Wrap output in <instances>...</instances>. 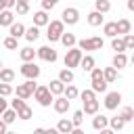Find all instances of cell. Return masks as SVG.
<instances>
[{
	"label": "cell",
	"mask_w": 134,
	"mask_h": 134,
	"mask_svg": "<svg viewBox=\"0 0 134 134\" xmlns=\"http://www.w3.org/2000/svg\"><path fill=\"white\" fill-rule=\"evenodd\" d=\"M82 52L86 50V52H92V50H100L103 46H105V40L100 38V36H90V38H82V40H77V44H75Z\"/></svg>",
	"instance_id": "1"
},
{
	"label": "cell",
	"mask_w": 134,
	"mask_h": 134,
	"mask_svg": "<svg viewBox=\"0 0 134 134\" xmlns=\"http://www.w3.org/2000/svg\"><path fill=\"white\" fill-rule=\"evenodd\" d=\"M90 90L96 94V92H107V82L103 80V69L100 67H94L90 71Z\"/></svg>",
	"instance_id": "2"
},
{
	"label": "cell",
	"mask_w": 134,
	"mask_h": 134,
	"mask_svg": "<svg viewBox=\"0 0 134 134\" xmlns=\"http://www.w3.org/2000/svg\"><path fill=\"white\" fill-rule=\"evenodd\" d=\"M82 57H84V52H82L77 46H73V48H67L63 63H65V67H67V69H71V71H73L75 67H80V61H82Z\"/></svg>",
	"instance_id": "3"
},
{
	"label": "cell",
	"mask_w": 134,
	"mask_h": 134,
	"mask_svg": "<svg viewBox=\"0 0 134 134\" xmlns=\"http://www.w3.org/2000/svg\"><path fill=\"white\" fill-rule=\"evenodd\" d=\"M31 96L38 100V105H40V107H50V105H52V100H54V96L48 92V88H46L44 84H38Z\"/></svg>",
	"instance_id": "4"
},
{
	"label": "cell",
	"mask_w": 134,
	"mask_h": 134,
	"mask_svg": "<svg viewBox=\"0 0 134 134\" xmlns=\"http://www.w3.org/2000/svg\"><path fill=\"white\" fill-rule=\"evenodd\" d=\"M63 31H65V25L61 23V19L50 21V23L46 25V38H48V42H50V44H52V42H59V38L63 36Z\"/></svg>",
	"instance_id": "5"
},
{
	"label": "cell",
	"mask_w": 134,
	"mask_h": 134,
	"mask_svg": "<svg viewBox=\"0 0 134 134\" xmlns=\"http://www.w3.org/2000/svg\"><path fill=\"white\" fill-rule=\"evenodd\" d=\"M36 80H25L23 84H17V98H23V100H27L31 94H34V90H36Z\"/></svg>",
	"instance_id": "6"
},
{
	"label": "cell",
	"mask_w": 134,
	"mask_h": 134,
	"mask_svg": "<svg viewBox=\"0 0 134 134\" xmlns=\"http://www.w3.org/2000/svg\"><path fill=\"white\" fill-rule=\"evenodd\" d=\"M77 21H80V10H77L75 6L63 8V13H61V23H63V25H75Z\"/></svg>",
	"instance_id": "7"
},
{
	"label": "cell",
	"mask_w": 134,
	"mask_h": 134,
	"mask_svg": "<svg viewBox=\"0 0 134 134\" xmlns=\"http://www.w3.org/2000/svg\"><path fill=\"white\" fill-rule=\"evenodd\" d=\"M19 71H21V75H23L25 80H38V77H40V73H42V69H40L34 61H31V63H23Z\"/></svg>",
	"instance_id": "8"
},
{
	"label": "cell",
	"mask_w": 134,
	"mask_h": 134,
	"mask_svg": "<svg viewBox=\"0 0 134 134\" xmlns=\"http://www.w3.org/2000/svg\"><path fill=\"white\" fill-rule=\"evenodd\" d=\"M36 57L42 59V61H46V63H54V61L59 59V54H57V50H54L52 46H40V48L36 50Z\"/></svg>",
	"instance_id": "9"
},
{
	"label": "cell",
	"mask_w": 134,
	"mask_h": 134,
	"mask_svg": "<svg viewBox=\"0 0 134 134\" xmlns=\"http://www.w3.org/2000/svg\"><path fill=\"white\" fill-rule=\"evenodd\" d=\"M103 105H105V109H107V111H115V109L121 105V94H119L117 90H115V92H107V94H105V103H103Z\"/></svg>",
	"instance_id": "10"
},
{
	"label": "cell",
	"mask_w": 134,
	"mask_h": 134,
	"mask_svg": "<svg viewBox=\"0 0 134 134\" xmlns=\"http://www.w3.org/2000/svg\"><path fill=\"white\" fill-rule=\"evenodd\" d=\"M69 105H71V100H67L65 96H54V100H52V109H54L59 115L67 113V111H69Z\"/></svg>",
	"instance_id": "11"
},
{
	"label": "cell",
	"mask_w": 134,
	"mask_h": 134,
	"mask_svg": "<svg viewBox=\"0 0 134 134\" xmlns=\"http://www.w3.org/2000/svg\"><path fill=\"white\" fill-rule=\"evenodd\" d=\"M23 34H25V25H23V23L15 21V23H10V25H8V36H10V38L19 40V38H23Z\"/></svg>",
	"instance_id": "12"
},
{
	"label": "cell",
	"mask_w": 134,
	"mask_h": 134,
	"mask_svg": "<svg viewBox=\"0 0 134 134\" xmlns=\"http://www.w3.org/2000/svg\"><path fill=\"white\" fill-rule=\"evenodd\" d=\"M48 23H50V17H48L46 10L34 13V25H36V27H44V25H48Z\"/></svg>",
	"instance_id": "13"
},
{
	"label": "cell",
	"mask_w": 134,
	"mask_h": 134,
	"mask_svg": "<svg viewBox=\"0 0 134 134\" xmlns=\"http://www.w3.org/2000/svg\"><path fill=\"white\" fill-rule=\"evenodd\" d=\"M115 27H117V36H126V34L132 31L130 19H117V21H115Z\"/></svg>",
	"instance_id": "14"
},
{
	"label": "cell",
	"mask_w": 134,
	"mask_h": 134,
	"mask_svg": "<svg viewBox=\"0 0 134 134\" xmlns=\"http://www.w3.org/2000/svg\"><path fill=\"white\" fill-rule=\"evenodd\" d=\"M109 126V117L107 115H103V113H96L94 117H92V128L98 132V130H103V128H107Z\"/></svg>",
	"instance_id": "15"
},
{
	"label": "cell",
	"mask_w": 134,
	"mask_h": 134,
	"mask_svg": "<svg viewBox=\"0 0 134 134\" xmlns=\"http://www.w3.org/2000/svg\"><path fill=\"white\" fill-rule=\"evenodd\" d=\"M59 42L65 46V48H73L75 44H77V38H75V34H69V31H63V36L59 38Z\"/></svg>",
	"instance_id": "16"
},
{
	"label": "cell",
	"mask_w": 134,
	"mask_h": 134,
	"mask_svg": "<svg viewBox=\"0 0 134 134\" xmlns=\"http://www.w3.org/2000/svg\"><path fill=\"white\" fill-rule=\"evenodd\" d=\"M19 59H21L23 63H31V61L36 59V50H34L31 46H25V48H19Z\"/></svg>",
	"instance_id": "17"
},
{
	"label": "cell",
	"mask_w": 134,
	"mask_h": 134,
	"mask_svg": "<svg viewBox=\"0 0 134 134\" xmlns=\"http://www.w3.org/2000/svg\"><path fill=\"white\" fill-rule=\"evenodd\" d=\"M111 63H113V65H111L113 69H124V67L128 65V57H126V52H115Z\"/></svg>",
	"instance_id": "18"
},
{
	"label": "cell",
	"mask_w": 134,
	"mask_h": 134,
	"mask_svg": "<svg viewBox=\"0 0 134 134\" xmlns=\"http://www.w3.org/2000/svg\"><path fill=\"white\" fill-rule=\"evenodd\" d=\"M46 88H48V92H50L52 96H61V94H63V90H65V84H63V82H59V80H50V84H48Z\"/></svg>",
	"instance_id": "19"
},
{
	"label": "cell",
	"mask_w": 134,
	"mask_h": 134,
	"mask_svg": "<svg viewBox=\"0 0 134 134\" xmlns=\"http://www.w3.org/2000/svg\"><path fill=\"white\" fill-rule=\"evenodd\" d=\"M105 23V17L100 15V13H96V10H90L88 13V25H92V27H100Z\"/></svg>",
	"instance_id": "20"
},
{
	"label": "cell",
	"mask_w": 134,
	"mask_h": 134,
	"mask_svg": "<svg viewBox=\"0 0 134 134\" xmlns=\"http://www.w3.org/2000/svg\"><path fill=\"white\" fill-rule=\"evenodd\" d=\"M80 67H82L84 71H88V73H90V71L96 67V61H94V57H92V54H84V57H82V61H80Z\"/></svg>",
	"instance_id": "21"
},
{
	"label": "cell",
	"mask_w": 134,
	"mask_h": 134,
	"mask_svg": "<svg viewBox=\"0 0 134 134\" xmlns=\"http://www.w3.org/2000/svg\"><path fill=\"white\" fill-rule=\"evenodd\" d=\"M59 82H63L65 86L67 84H73V80H75V75H73V71L71 69H67V67H63L61 71H59V77H57Z\"/></svg>",
	"instance_id": "22"
},
{
	"label": "cell",
	"mask_w": 134,
	"mask_h": 134,
	"mask_svg": "<svg viewBox=\"0 0 134 134\" xmlns=\"http://www.w3.org/2000/svg\"><path fill=\"white\" fill-rule=\"evenodd\" d=\"M15 23V13L13 10H0V27H8Z\"/></svg>",
	"instance_id": "23"
},
{
	"label": "cell",
	"mask_w": 134,
	"mask_h": 134,
	"mask_svg": "<svg viewBox=\"0 0 134 134\" xmlns=\"http://www.w3.org/2000/svg\"><path fill=\"white\" fill-rule=\"evenodd\" d=\"M23 38H25L27 42H36V40L40 38V27H36V25H31V27H25V34H23Z\"/></svg>",
	"instance_id": "24"
},
{
	"label": "cell",
	"mask_w": 134,
	"mask_h": 134,
	"mask_svg": "<svg viewBox=\"0 0 134 134\" xmlns=\"http://www.w3.org/2000/svg\"><path fill=\"white\" fill-rule=\"evenodd\" d=\"M57 130H59V134H69V132L73 130V126H71V119H67V117H61V119H59V124H57Z\"/></svg>",
	"instance_id": "25"
},
{
	"label": "cell",
	"mask_w": 134,
	"mask_h": 134,
	"mask_svg": "<svg viewBox=\"0 0 134 134\" xmlns=\"http://www.w3.org/2000/svg\"><path fill=\"white\" fill-rule=\"evenodd\" d=\"M0 82L2 84H13L15 82V71L8 69V67H2L0 69Z\"/></svg>",
	"instance_id": "26"
},
{
	"label": "cell",
	"mask_w": 134,
	"mask_h": 134,
	"mask_svg": "<svg viewBox=\"0 0 134 134\" xmlns=\"http://www.w3.org/2000/svg\"><path fill=\"white\" fill-rule=\"evenodd\" d=\"M103 34L107 38H117V27H115V21H107L103 23Z\"/></svg>",
	"instance_id": "27"
},
{
	"label": "cell",
	"mask_w": 134,
	"mask_h": 134,
	"mask_svg": "<svg viewBox=\"0 0 134 134\" xmlns=\"http://www.w3.org/2000/svg\"><path fill=\"white\" fill-rule=\"evenodd\" d=\"M94 10L100 15H107L111 10V2L109 0H94Z\"/></svg>",
	"instance_id": "28"
},
{
	"label": "cell",
	"mask_w": 134,
	"mask_h": 134,
	"mask_svg": "<svg viewBox=\"0 0 134 134\" xmlns=\"http://www.w3.org/2000/svg\"><path fill=\"white\" fill-rule=\"evenodd\" d=\"M103 80H105L107 84H113V82L117 80V69H113V67H105V69H103Z\"/></svg>",
	"instance_id": "29"
},
{
	"label": "cell",
	"mask_w": 134,
	"mask_h": 134,
	"mask_svg": "<svg viewBox=\"0 0 134 134\" xmlns=\"http://www.w3.org/2000/svg\"><path fill=\"white\" fill-rule=\"evenodd\" d=\"M77 94H80V90L73 86V84H67L65 86V90H63V94L61 96H65L67 100H73V98H77Z\"/></svg>",
	"instance_id": "30"
},
{
	"label": "cell",
	"mask_w": 134,
	"mask_h": 134,
	"mask_svg": "<svg viewBox=\"0 0 134 134\" xmlns=\"http://www.w3.org/2000/svg\"><path fill=\"white\" fill-rule=\"evenodd\" d=\"M84 115H96L98 113V100H90V103H84V109H82Z\"/></svg>",
	"instance_id": "31"
},
{
	"label": "cell",
	"mask_w": 134,
	"mask_h": 134,
	"mask_svg": "<svg viewBox=\"0 0 134 134\" xmlns=\"http://www.w3.org/2000/svg\"><path fill=\"white\" fill-rule=\"evenodd\" d=\"M124 126H126V124H124V119H121L119 115H115V117H109V126H107V128H111L113 132H117V130H124Z\"/></svg>",
	"instance_id": "32"
},
{
	"label": "cell",
	"mask_w": 134,
	"mask_h": 134,
	"mask_svg": "<svg viewBox=\"0 0 134 134\" xmlns=\"http://www.w3.org/2000/svg\"><path fill=\"white\" fill-rule=\"evenodd\" d=\"M31 115H34V111H31V107H27V105H23L21 109H17V117H19V119H23V121L31 119Z\"/></svg>",
	"instance_id": "33"
},
{
	"label": "cell",
	"mask_w": 134,
	"mask_h": 134,
	"mask_svg": "<svg viewBox=\"0 0 134 134\" xmlns=\"http://www.w3.org/2000/svg\"><path fill=\"white\" fill-rule=\"evenodd\" d=\"M117 115H119V117L124 119V124H128V121H132V119H134V109L126 105V107H124V109H121V111H119Z\"/></svg>",
	"instance_id": "34"
},
{
	"label": "cell",
	"mask_w": 134,
	"mask_h": 134,
	"mask_svg": "<svg viewBox=\"0 0 134 134\" xmlns=\"http://www.w3.org/2000/svg\"><path fill=\"white\" fill-rule=\"evenodd\" d=\"M0 117H2V121H4L6 126H10V124L17 119V111H13V109H6V111H4Z\"/></svg>",
	"instance_id": "35"
},
{
	"label": "cell",
	"mask_w": 134,
	"mask_h": 134,
	"mask_svg": "<svg viewBox=\"0 0 134 134\" xmlns=\"http://www.w3.org/2000/svg\"><path fill=\"white\" fill-rule=\"evenodd\" d=\"M111 48L115 52H126V46H124V40L117 36V38H111Z\"/></svg>",
	"instance_id": "36"
},
{
	"label": "cell",
	"mask_w": 134,
	"mask_h": 134,
	"mask_svg": "<svg viewBox=\"0 0 134 134\" xmlns=\"http://www.w3.org/2000/svg\"><path fill=\"white\" fill-rule=\"evenodd\" d=\"M2 44H4V48H8V50H19V40H15V38H10V36H6Z\"/></svg>",
	"instance_id": "37"
},
{
	"label": "cell",
	"mask_w": 134,
	"mask_h": 134,
	"mask_svg": "<svg viewBox=\"0 0 134 134\" xmlns=\"http://www.w3.org/2000/svg\"><path fill=\"white\" fill-rule=\"evenodd\" d=\"M77 96H80V98H82L84 103H90V100H96V94H94V92H92L90 88H88V90H82V92H80Z\"/></svg>",
	"instance_id": "38"
},
{
	"label": "cell",
	"mask_w": 134,
	"mask_h": 134,
	"mask_svg": "<svg viewBox=\"0 0 134 134\" xmlns=\"http://www.w3.org/2000/svg\"><path fill=\"white\" fill-rule=\"evenodd\" d=\"M82 121H84V113H82V109H80V111L73 113V117H71V126H73V128H82Z\"/></svg>",
	"instance_id": "39"
},
{
	"label": "cell",
	"mask_w": 134,
	"mask_h": 134,
	"mask_svg": "<svg viewBox=\"0 0 134 134\" xmlns=\"http://www.w3.org/2000/svg\"><path fill=\"white\" fill-rule=\"evenodd\" d=\"M13 92H15L13 84H2V82H0V96H4V98H6V96H10Z\"/></svg>",
	"instance_id": "40"
},
{
	"label": "cell",
	"mask_w": 134,
	"mask_h": 134,
	"mask_svg": "<svg viewBox=\"0 0 134 134\" xmlns=\"http://www.w3.org/2000/svg\"><path fill=\"white\" fill-rule=\"evenodd\" d=\"M15 13L21 15V17L27 15V13H29V4H25V2H17V4H15Z\"/></svg>",
	"instance_id": "41"
},
{
	"label": "cell",
	"mask_w": 134,
	"mask_h": 134,
	"mask_svg": "<svg viewBox=\"0 0 134 134\" xmlns=\"http://www.w3.org/2000/svg\"><path fill=\"white\" fill-rule=\"evenodd\" d=\"M121 40H124V46H126V50H132V48H134V36H132V34H126Z\"/></svg>",
	"instance_id": "42"
},
{
	"label": "cell",
	"mask_w": 134,
	"mask_h": 134,
	"mask_svg": "<svg viewBox=\"0 0 134 134\" xmlns=\"http://www.w3.org/2000/svg\"><path fill=\"white\" fill-rule=\"evenodd\" d=\"M57 4H59V0H42V10L48 13V10H52Z\"/></svg>",
	"instance_id": "43"
},
{
	"label": "cell",
	"mask_w": 134,
	"mask_h": 134,
	"mask_svg": "<svg viewBox=\"0 0 134 134\" xmlns=\"http://www.w3.org/2000/svg\"><path fill=\"white\" fill-rule=\"evenodd\" d=\"M23 105H25V100H23V98H15V100H10V109H13V111L21 109Z\"/></svg>",
	"instance_id": "44"
},
{
	"label": "cell",
	"mask_w": 134,
	"mask_h": 134,
	"mask_svg": "<svg viewBox=\"0 0 134 134\" xmlns=\"http://www.w3.org/2000/svg\"><path fill=\"white\" fill-rule=\"evenodd\" d=\"M6 109H8V100H6L4 96H0V115H2Z\"/></svg>",
	"instance_id": "45"
},
{
	"label": "cell",
	"mask_w": 134,
	"mask_h": 134,
	"mask_svg": "<svg viewBox=\"0 0 134 134\" xmlns=\"http://www.w3.org/2000/svg\"><path fill=\"white\" fill-rule=\"evenodd\" d=\"M2 2H4V10H13V8H15V4H17L15 0H2Z\"/></svg>",
	"instance_id": "46"
},
{
	"label": "cell",
	"mask_w": 134,
	"mask_h": 134,
	"mask_svg": "<svg viewBox=\"0 0 134 134\" xmlns=\"http://www.w3.org/2000/svg\"><path fill=\"white\" fill-rule=\"evenodd\" d=\"M98 132H100V134H115L111 128H103V130H98Z\"/></svg>",
	"instance_id": "47"
},
{
	"label": "cell",
	"mask_w": 134,
	"mask_h": 134,
	"mask_svg": "<svg viewBox=\"0 0 134 134\" xmlns=\"http://www.w3.org/2000/svg\"><path fill=\"white\" fill-rule=\"evenodd\" d=\"M126 6H128V10H134V0H128Z\"/></svg>",
	"instance_id": "48"
},
{
	"label": "cell",
	"mask_w": 134,
	"mask_h": 134,
	"mask_svg": "<svg viewBox=\"0 0 134 134\" xmlns=\"http://www.w3.org/2000/svg\"><path fill=\"white\" fill-rule=\"evenodd\" d=\"M4 132H6V124L0 119V134H4Z\"/></svg>",
	"instance_id": "49"
},
{
	"label": "cell",
	"mask_w": 134,
	"mask_h": 134,
	"mask_svg": "<svg viewBox=\"0 0 134 134\" xmlns=\"http://www.w3.org/2000/svg\"><path fill=\"white\" fill-rule=\"evenodd\" d=\"M34 134H46V128H36Z\"/></svg>",
	"instance_id": "50"
},
{
	"label": "cell",
	"mask_w": 134,
	"mask_h": 134,
	"mask_svg": "<svg viewBox=\"0 0 134 134\" xmlns=\"http://www.w3.org/2000/svg\"><path fill=\"white\" fill-rule=\"evenodd\" d=\"M46 134H59L57 128H46Z\"/></svg>",
	"instance_id": "51"
},
{
	"label": "cell",
	"mask_w": 134,
	"mask_h": 134,
	"mask_svg": "<svg viewBox=\"0 0 134 134\" xmlns=\"http://www.w3.org/2000/svg\"><path fill=\"white\" fill-rule=\"evenodd\" d=\"M69 134H84V130H82V128H73Z\"/></svg>",
	"instance_id": "52"
},
{
	"label": "cell",
	"mask_w": 134,
	"mask_h": 134,
	"mask_svg": "<svg viewBox=\"0 0 134 134\" xmlns=\"http://www.w3.org/2000/svg\"><path fill=\"white\" fill-rule=\"evenodd\" d=\"M0 10H4V2L2 0H0Z\"/></svg>",
	"instance_id": "53"
},
{
	"label": "cell",
	"mask_w": 134,
	"mask_h": 134,
	"mask_svg": "<svg viewBox=\"0 0 134 134\" xmlns=\"http://www.w3.org/2000/svg\"><path fill=\"white\" fill-rule=\"evenodd\" d=\"M4 134H17V132H13V130H6V132H4Z\"/></svg>",
	"instance_id": "54"
},
{
	"label": "cell",
	"mask_w": 134,
	"mask_h": 134,
	"mask_svg": "<svg viewBox=\"0 0 134 134\" xmlns=\"http://www.w3.org/2000/svg\"><path fill=\"white\" fill-rule=\"evenodd\" d=\"M15 2H25V4H29V0H15Z\"/></svg>",
	"instance_id": "55"
},
{
	"label": "cell",
	"mask_w": 134,
	"mask_h": 134,
	"mask_svg": "<svg viewBox=\"0 0 134 134\" xmlns=\"http://www.w3.org/2000/svg\"><path fill=\"white\" fill-rule=\"evenodd\" d=\"M0 69H2V61H0Z\"/></svg>",
	"instance_id": "56"
}]
</instances>
